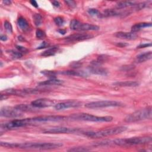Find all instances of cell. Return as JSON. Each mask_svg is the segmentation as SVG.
Here are the masks:
<instances>
[{"instance_id": "cell-40", "label": "cell", "mask_w": 152, "mask_h": 152, "mask_svg": "<svg viewBox=\"0 0 152 152\" xmlns=\"http://www.w3.org/2000/svg\"><path fill=\"white\" fill-rule=\"evenodd\" d=\"M80 65H81V64H80V63H78V62H74L71 64L72 67V68H79Z\"/></svg>"}, {"instance_id": "cell-38", "label": "cell", "mask_w": 152, "mask_h": 152, "mask_svg": "<svg viewBox=\"0 0 152 152\" xmlns=\"http://www.w3.org/2000/svg\"><path fill=\"white\" fill-rule=\"evenodd\" d=\"M151 43H142L140 44L137 46V48L140 49V48H147L148 46H151Z\"/></svg>"}, {"instance_id": "cell-33", "label": "cell", "mask_w": 152, "mask_h": 152, "mask_svg": "<svg viewBox=\"0 0 152 152\" xmlns=\"http://www.w3.org/2000/svg\"><path fill=\"white\" fill-rule=\"evenodd\" d=\"M4 28H5V30L10 33H12V25L11 24V23L8 21H5L4 23Z\"/></svg>"}, {"instance_id": "cell-36", "label": "cell", "mask_w": 152, "mask_h": 152, "mask_svg": "<svg viewBox=\"0 0 152 152\" xmlns=\"http://www.w3.org/2000/svg\"><path fill=\"white\" fill-rule=\"evenodd\" d=\"M64 2L66 5H68V6H69L72 8L75 7L76 6V3L73 1H65Z\"/></svg>"}, {"instance_id": "cell-45", "label": "cell", "mask_w": 152, "mask_h": 152, "mask_svg": "<svg viewBox=\"0 0 152 152\" xmlns=\"http://www.w3.org/2000/svg\"><path fill=\"white\" fill-rule=\"evenodd\" d=\"M2 2L6 5H10L11 4V1H9V0H5V1H3Z\"/></svg>"}, {"instance_id": "cell-37", "label": "cell", "mask_w": 152, "mask_h": 152, "mask_svg": "<svg viewBox=\"0 0 152 152\" xmlns=\"http://www.w3.org/2000/svg\"><path fill=\"white\" fill-rule=\"evenodd\" d=\"M49 46V44L46 42H43L39 47H37V49H42L43 48H47Z\"/></svg>"}, {"instance_id": "cell-41", "label": "cell", "mask_w": 152, "mask_h": 152, "mask_svg": "<svg viewBox=\"0 0 152 152\" xmlns=\"http://www.w3.org/2000/svg\"><path fill=\"white\" fill-rule=\"evenodd\" d=\"M30 4H31L33 7H36V8H37V7H38V4H37V2H36V1L32 0V1H30Z\"/></svg>"}, {"instance_id": "cell-39", "label": "cell", "mask_w": 152, "mask_h": 152, "mask_svg": "<svg viewBox=\"0 0 152 152\" xmlns=\"http://www.w3.org/2000/svg\"><path fill=\"white\" fill-rule=\"evenodd\" d=\"M16 48H17V49L18 50V51L20 52H26V51L27 50L24 47H23V46H16Z\"/></svg>"}, {"instance_id": "cell-28", "label": "cell", "mask_w": 152, "mask_h": 152, "mask_svg": "<svg viewBox=\"0 0 152 152\" xmlns=\"http://www.w3.org/2000/svg\"><path fill=\"white\" fill-rule=\"evenodd\" d=\"M42 74L45 75L46 77H48L50 78H56V75L57 72L54 71H49V70H43L40 72Z\"/></svg>"}, {"instance_id": "cell-7", "label": "cell", "mask_w": 152, "mask_h": 152, "mask_svg": "<svg viewBox=\"0 0 152 152\" xmlns=\"http://www.w3.org/2000/svg\"><path fill=\"white\" fill-rule=\"evenodd\" d=\"M69 27L72 30L78 31H94L100 29V27L96 25L88 23H83L75 19L71 21Z\"/></svg>"}, {"instance_id": "cell-3", "label": "cell", "mask_w": 152, "mask_h": 152, "mask_svg": "<svg viewBox=\"0 0 152 152\" xmlns=\"http://www.w3.org/2000/svg\"><path fill=\"white\" fill-rule=\"evenodd\" d=\"M151 142V137H137L129 138L115 139L112 141V144L119 146H129L146 144L150 143Z\"/></svg>"}, {"instance_id": "cell-6", "label": "cell", "mask_w": 152, "mask_h": 152, "mask_svg": "<svg viewBox=\"0 0 152 152\" xmlns=\"http://www.w3.org/2000/svg\"><path fill=\"white\" fill-rule=\"evenodd\" d=\"M33 121L31 120V118L14 119V120L5 122L4 124H1V129H4L5 130L11 129H14V128L25 126L30 124Z\"/></svg>"}, {"instance_id": "cell-35", "label": "cell", "mask_w": 152, "mask_h": 152, "mask_svg": "<svg viewBox=\"0 0 152 152\" xmlns=\"http://www.w3.org/2000/svg\"><path fill=\"white\" fill-rule=\"evenodd\" d=\"M54 22L58 26H61L63 25L64 23V19L61 17H56L55 18H54Z\"/></svg>"}, {"instance_id": "cell-24", "label": "cell", "mask_w": 152, "mask_h": 152, "mask_svg": "<svg viewBox=\"0 0 152 152\" xmlns=\"http://www.w3.org/2000/svg\"><path fill=\"white\" fill-rule=\"evenodd\" d=\"M136 4H137L136 2H132V1H121L116 4V7L118 9H122L126 7H134Z\"/></svg>"}, {"instance_id": "cell-43", "label": "cell", "mask_w": 152, "mask_h": 152, "mask_svg": "<svg viewBox=\"0 0 152 152\" xmlns=\"http://www.w3.org/2000/svg\"><path fill=\"white\" fill-rule=\"evenodd\" d=\"M118 46H119V47H125V46H127L128 45V44H126V43H122V42H120V43H117V44H116Z\"/></svg>"}, {"instance_id": "cell-11", "label": "cell", "mask_w": 152, "mask_h": 152, "mask_svg": "<svg viewBox=\"0 0 152 152\" xmlns=\"http://www.w3.org/2000/svg\"><path fill=\"white\" fill-rule=\"evenodd\" d=\"M55 103L56 101L54 100L46 98H41L31 102V104L36 108H43L52 106L55 104Z\"/></svg>"}, {"instance_id": "cell-29", "label": "cell", "mask_w": 152, "mask_h": 152, "mask_svg": "<svg viewBox=\"0 0 152 152\" xmlns=\"http://www.w3.org/2000/svg\"><path fill=\"white\" fill-rule=\"evenodd\" d=\"M90 149L88 147H75L71 148L68 151H74V152H81V151H90Z\"/></svg>"}, {"instance_id": "cell-10", "label": "cell", "mask_w": 152, "mask_h": 152, "mask_svg": "<svg viewBox=\"0 0 152 152\" xmlns=\"http://www.w3.org/2000/svg\"><path fill=\"white\" fill-rule=\"evenodd\" d=\"M77 129L72 128H68L64 126H56L48 129H46L43 131L44 134H70L77 132Z\"/></svg>"}, {"instance_id": "cell-12", "label": "cell", "mask_w": 152, "mask_h": 152, "mask_svg": "<svg viewBox=\"0 0 152 152\" xmlns=\"http://www.w3.org/2000/svg\"><path fill=\"white\" fill-rule=\"evenodd\" d=\"M81 105V103L77 101V100H71L60 102L58 103H56L54 105V108L57 110H64L66 109L71 108V107H77L80 106Z\"/></svg>"}, {"instance_id": "cell-27", "label": "cell", "mask_w": 152, "mask_h": 152, "mask_svg": "<svg viewBox=\"0 0 152 152\" xmlns=\"http://www.w3.org/2000/svg\"><path fill=\"white\" fill-rule=\"evenodd\" d=\"M34 23L36 26H39L42 23V17L40 14H34L33 15Z\"/></svg>"}, {"instance_id": "cell-16", "label": "cell", "mask_w": 152, "mask_h": 152, "mask_svg": "<svg viewBox=\"0 0 152 152\" xmlns=\"http://www.w3.org/2000/svg\"><path fill=\"white\" fill-rule=\"evenodd\" d=\"M89 71L94 74L98 75H106L107 74V71L106 69L100 67L99 65L91 64L90 66H89Z\"/></svg>"}, {"instance_id": "cell-30", "label": "cell", "mask_w": 152, "mask_h": 152, "mask_svg": "<svg viewBox=\"0 0 152 152\" xmlns=\"http://www.w3.org/2000/svg\"><path fill=\"white\" fill-rule=\"evenodd\" d=\"M148 2H140V3H138L135 6H134V10H135V11H139V10H141L144 8H145L146 7L148 6Z\"/></svg>"}, {"instance_id": "cell-8", "label": "cell", "mask_w": 152, "mask_h": 152, "mask_svg": "<svg viewBox=\"0 0 152 152\" xmlns=\"http://www.w3.org/2000/svg\"><path fill=\"white\" fill-rule=\"evenodd\" d=\"M122 104L119 102L114 100H102L92 102L85 104V107L89 109H97L107 107H118L121 106Z\"/></svg>"}, {"instance_id": "cell-22", "label": "cell", "mask_w": 152, "mask_h": 152, "mask_svg": "<svg viewBox=\"0 0 152 152\" xmlns=\"http://www.w3.org/2000/svg\"><path fill=\"white\" fill-rule=\"evenodd\" d=\"M17 110H18L20 112H30L33 111L34 110V106H33L31 104L28 105L27 104H20L15 107Z\"/></svg>"}, {"instance_id": "cell-1", "label": "cell", "mask_w": 152, "mask_h": 152, "mask_svg": "<svg viewBox=\"0 0 152 152\" xmlns=\"http://www.w3.org/2000/svg\"><path fill=\"white\" fill-rule=\"evenodd\" d=\"M63 145L60 142H24V143H11L7 142L8 148H19L23 149L33 150H53L61 147Z\"/></svg>"}, {"instance_id": "cell-4", "label": "cell", "mask_w": 152, "mask_h": 152, "mask_svg": "<svg viewBox=\"0 0 152 152\" xmlns=\"http://www.w3.org/2000/svg\"><path fill=\"white\" fill-rule=\"evenodd\" d=\"M152 116L151 107H147L137 110L129 115L124 119V121L127 123L136 122L145 119H151Z\"/></svg>"}, {"instance_id": "cell-2", "label": "cell", "mask_w": 152, "mask_h": 152, "mask_svg": "<svg viewBox=\"0 0 152 152\" xmlns=\"http://www.w3.org/2000/svg\"><path fill=\"white\" fill-rule=\"evenodd\" d=\"M127 128L124 126H116L97 131H87L85 132V135L91 138H100L109 136L119 134L126 130Z\"/></svg>"}, {"instance_id": "cell-13", "label": "cell", "mask_w": 152, "mask_h": 152, "mask_svg": "<svg viewBox=\"0 0 152 152\" xmlns=\"http://www.w3.org/2000/svg\"><path fill=\"white\" fill-rule=\"evenodd\" d=\"M66 116L59 115H49L42 116L31 118L33 122H48V121H59L66 119Z\"/></svg>"}, {"instance_id": "cell-34", "label": "cell", "mask_w": 152, "mask_h": 152, "mask_svg": "<svg viewBox=\"0 0 152 152\" xmlns=\"http://www.w3.org/2000/svg\"><path fill=\"white\" fill-rule=\"evenodd\" d=\"M88 12L89 14H90L91 15H96V16H99L100 17V12L97 10V9H95V8H90L88 10Z\"/></svg>"}, {"instance_id": "cell-15", "label": "cell", "mask_w": 152, "mask_h": 152, "mask_svg": "<svg viewBox=\"0 0 152 152\" xmlns=\"http://www.w3.org/2000/svg\"><path fill=\"white\" fill-rule=\"evenodd\" d=\"M115 36L121 39L125 40H134L137 39V35L134 32H125V31H119L115 34Z\"/></svg>"}, {"instance_id": "cell-47", "label": "cell", "mask_w": 152, "mask_h": 152, "mask_svg": "<svg viewBox=\"0 0 152 152\" xmlns=\"http://www.w3.org/2000/svg\"><path fill=\"white\" fill-rule=\"evenodd\" d=\"M58 32L61 34H64L66 33V30H63V29H60L58 30Z\"/></svg>"}, {"instance_id": "cell-23", "label": "cell", "mask_w": 152, "mask_h": 152, "mask_svg": "<svg viewBox=\"0 0 152 152\" xmlns=\"http://www.w3.org/2000/svg\"><path fill=\"white\" fill-rule=\"evenodd\" d=\"M17 23L20 28L23 31L28 30L29 28L28 23L26 21V20L23 17H19L17 20Z\"/></svg>"}, {"instance_id": "cell-9", "label": "cell", "mask_w": 152, "mask_h": 152, "mask_svg": "<svg viewBox=\"0 0 152 152\" xmlns=\"http://www.w3.org/2000/svg\"><path fill=\"white\" fill-rule=\"evenodd\" d=\"M21 112L17 110L15 107H3L1 109L0 115L1 116L6 117V118H17L23 116Z\"/></svg>"}, {"instance_id": "cell-31", "label": "cell", "mask_w": 152, "mask_h": 152, "mask_svg": "<svg viewBox=\"0 0 152 152\" xmlns=\"http://www.w3.org/2000/svg\"><path fill=\"white\" fill-rule=\"evenodd\" d=\"M9 52L11 55V56L14 58H20L23 56V54L21 53V52L19 51H15L13 50H11L9 51Z\"/></svg>"}, {"instance_id": "cell-25", "label": "cell", "mask_w": 152, "mask_h": 152, "mask_svg": "<svg viewBox=\"0 0 152 152\" xmlns=\"http://www.w3.org/2000/svg\"><path fill=\"white\" fill-rule=\"evenodd\" d=\"M59 48L58 46H53L52 48H50L44 51L43 53H41V55L43 56H50L54 55L58 51Z\"/></svg>"}, {"instance_id": "cell-17", "label": "cell", "mask_w": 152, "mask_h": 152, "mask_svg": "<svg viewBox=\"0 0 152 152\" xmlns=\"http://www.w3.org/2000/svg\"><path fill=\"white\" fill-rule=\"evenodd\" d=\"M151 57H152V53L151 51L144 52L137 55L135 59V61L137 63L144 62L146 61L151 59Z\"/></svg>"}, {"instance_id": "cell-32", "label": "cell", "mask_w": 152, "mask_h": 152, "mask_svg": "<svg viewBox=\"0 0 152 152\" xmlns=\"http://www.w3.org/2000/svg\"><path fill=\"white\" fill-rule=\"evenodd\" d=\"M36 36L37 39H42L43 38L45 37L46 36V34L42 30H40V29H38L36 30Z\"/></svg>"}, {"instance_id": "cell-14", "label": "cell", "mask_w": 152, "mask_h": 152, "mask_svg": "<svg viewBox=\"0 0 152 152\" xmlns=\"http://www.w3.org/2000/svg\"><path fill=\"white\" fill-rule=\"evenodd\" d=\"M93 37V35L88 33H76L65 37L67 42H78L87 40Z\"/></svg>"}, {"instance_id": "cell-26", "label": "cell", "mask_w": 152, "mask_h": 152, "mask_svg": "<svg viewBox=\"0 0 152 152\" xmlns=\"http://www.w3.org/2000/svg\"><path fill=\"white\" fill-rule=\"evenodd\" d=\"M121 15L120 12H117L115 10H112V9H108L106 10L103 14H100V16L103 17H112V16H117Z\"/></svg>"}, {"instance_id": "cell-42", "label": "cell", "mask_w": 152, "mask_h": 152, "mask_svg": "<svg viewBox=\"0 0 152 152\" xmlns=\"http://www.w3.org/2000/svg\"><path fill=\"white\" fill-rule=\"evenodd\" d=\"M8 95L3 94V93H1V100H5L6 99L8 98Z\"/></svg>"}, {"instance_id": "cell-18", "label": "cell", "mask_w": 152, "mask_h": 152, "mask_svg": "<svg viewBox=\"0 0 152 152\" xmlns=\"http://www.w3.org/2000/svg\"><path fill=\"white\" fill-rule=\"evenodd\" d=\"M152 24L151 23H139L137 24H135L133 25L131 27V31L134 33H136L142 28H145V27H151Z\"/></svg>"}, {"instance_id": "cell-5", "label": "cell", "mask_w": 152, "mask_h": 152, "mask_svg": "<svg viewBox=\"0 0 152 152\" xmlns=\"http://www.w3.org/2000/svg\"><path fill=\"white\" fill-rule=\"evenodd\" d=\"M70 118L74 120L86 121L91 122H111L113 118L110 116H97L88 113H77L70 116Z\"/></svg>"}, {"instance_id": "cell-21", "label": "cell", "mask_w": 152, "mask_h": 152, "mask_svg": "<svg viewBox=\"0 0 152 152\" xmlns=\"http://www.w3.org/2000/svg\"><path fill=\"white\" fill-rule=\"evenodd\" d=\"M63 83L62 80L56 79V78H50L48 80L42 81L39 83V86H49V85H61Z\"/></svg>"}, {"instance_id": "cell-20", "label": "cell", "mask_w": 152, "mask_h": 152, "mask_svg": "<svg viewBox=\"0 0 152 152\" xmlns=\"http://www.w3.org/2000/svg\"><path fill=\"white\" fill-rule=\"evenodd\" d=\"M60 74L66 75H71V76H78V77H86L87 75L86 73L83 71H78L74 70H66L63 71L59 72Z\"/></svg>"}, {"instance_id": "cell-19", "label": "cell", "mask_w": 152, "mask_h": 152, "mask_svg": "<svg viewBox=\"0 0 152 152\" xmlns=\"http://www.w3.org/2000/svg\"><path fill=\"white\" fill-rule=\"evenodd\" d=\"M114 86L119 87H137L138 83L133 81H118L113 83Z\"/></svg>"}, {"instance_id": "cell-46", "label": "cell", "mask_w": 152, "mask_h": 152, "mask_svg": "<svg viewBox=\"0 0 152 152\" xmlns=\"http://www.w3.org/2000/svg\"><path fill=\"white\" fill-rule=\"evenodd\" d=\"M0 39L2 41H6L7 40V36L5 35H1Z\"/></svg>"}, {"instance_id": "cell-44", "label": "cell", "mask_w": 152, "mask_h": 152, "mask_svg": "<svg viewBox=\"0 0 152 152\" xmlns=\"http://www.w3.org/2000/svg\"><path fill=\"white\" fill-rule=\"evenodd\" d=\"M52 3L54 6L56 7H59L60 6V3L58 1H53Z\"/></svg>"}]
</instances>
